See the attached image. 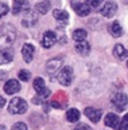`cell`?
<instances>
[{"label": "cell", "instance_id": "19", "mask_svg": "<svg viewBox=\"0 0 128 130\" xmlns=\"http://www.w3.org/2000/svg\"><path fill=\"white\" fill-rule=\"evenodd\" d=\"M110 32H111V35L113 38H119L123 35V28L120 26V23L119 22H113L112 24L110 26Z\"/></svg>", "mask_w": 128, "mask_h": 130}, {"label": "cell", "instance_id": "33", "mask_svg": "<svg viewBox=\"0 0 128 130\" xmlns=\"http://www.w3.org/2000/svg\"><path fill=\"white\" fill-rule=\"evenodd\" d=\"M0 130H6V126H4V125H0Z\"/></svg>", "mask_w": 128, "mask_h": 130}, {"label": "cell", "instance_id": "5", "mask_svg": "<svg viewBox=\"0 0 128 130\" xmlns=\"http://www.w3.org/2000/svg\"><path fill=\"white\" fill-rule=\"evenodd\" d=\"M112 103L116 107V110L123 111V110L127 107V105H128V97H127V94H124V93L115 94L112 97Z\"/></svg>", "mask_w": 128, "mask_h": 130}, {"label": "cell", "instance_id": "30", "mask_svg": "<svg viewBox=\"0 0 128 130\" xmlns=\"http://www.w3.org/2000/svg\"><path fill=\"white\" fill-rule=\"evenodd\" d=\"M75 130H92L89 126H87V125H84V123H80V125H78L76 126V129Z\"/></svg>", "mask_w": 128, "mask_h": 130}, {"label": "cell", "instance_id": "4", "mask_svg": "<svg viewBox=\"0 0 128 130\" xmlns=\"http://www.w3.org/2000/svg\"><path fill=\"white\" fill-rule=\"evenodd\" d=\"M71 6H72L73 11L82 18L88 16L89 12H91V6L85 2H82V0H72V2H71Z\"/></svg>", "mask_w": 128, "mask_h": 130}, {"label": "cell", "instance_id": "28", "mask_svg": "<svg viewBox=\"0 0 128 130\" xmlns=\"http://www.w3.org/2000/svg\"><path fill=\"white\" fill-rule=\"evenodd\" d=\"M12 130H27V125L23 122H17L12 126Z\"/></svg>", "mask_w": 128, "mask_h": 130}, {"label": "cell", "instance_id": "26", "mask_svg": "<svg viewBox=\"0 0 128 130\" xmlns=\"http://www.w3.org/2000/svg\"><path fill=\"white\" fill-rule=\"evenodd\" d=\"M116 129L117 130H128V114L124 115V118L119 122V125H117Z\"/></svg>", "mask_w": 128, "mask_h": 130}, {"label": "cell", "instance_id": "8", "mask_svg": "<svg viewBox=\"0 0 128 130\" xmlns=\"http://www.w3.org/2000/svg\"><path fill=\"white\" fill-rule=\"evenodd\" d=\"M84 114H85V117L88 119H91L93 123H97L101 118V110H97L95 107H85Z\"/></svg>", "mask_w": 128, "mask_h": 130}, {"label": "cell", "instance_id": "24", "mask_svg": "<svg viewBox=\"0 0 128 130\" xmlns=\"http://www.w3.org/2000/svg\"><path fill=\"white\" fill-rule=\"evenodd\" d=\"M34 89H35L36 93H41L43 90H45L47 87H45L44 79H43V78H36V79L34 80Z\"/></svg>", "mask_w": 128, "mask_h": 130}, {"label": "cell", "instance_id": "22", "mask_svg": "<svg viewBox=\"0 0 128 130\" xmlns=\"http://www.w3.org/2000/svg\"><path fill=\"white\" fill-rule=\"evenodd\" d=\"M65 117H67L68 122H78L80 119V113L78 109H69L65 114Z\"/></svg>", "mask_w": 128, "mask_h": 130}, {"label": "cell", "instance_id": "17", "mask_svg": "<svg viewBox=\"0 0 128 130\" xmlns=\"http://www.w3.org/2000/svg\"><path fill=\"white\" fill-rule=\"evenodd\" d=\"M49 9H51V3H49V0H43V2L37 3L36 6H35V11L39 12V13H44V15L49 11Z\"/></svg>", "mask_w": 128, "mask_h": 130}, {"label": "cell", "instance_id": "1", "mask_svg": "<svg viewBox=\"0 0 128 130\" xmlns=\"http://www.w3.org/2000/svg\"><path fill=\"white\" fill-rule=\"evenodd\" d=\"M16 36H17L16 28L12 24H9V23L3 24L0 27V50L11 48L16 40Z\"/></svg>", "mask_w": 128, "mask_h": 130}, {"label": "cell", "instance_id": "10", "mask_svg": "<svg viewBox=\"0 0 128 130\" xmlns=\"http://www.w3.org/2000/svg\"><path fill=\"white\" fill-rule=\"evenodd\" d=\"M61 66H63V59H61V58H56V59H52V60H49L48 63H47L45 71L48 74H55V73H58V71L60 70Z\"/></svg>", "mask_w": 128, "mask_h": 130}, {"label": "cell", "instance_id": "29", "mask_svg": "<svg viewBox=\"0 0 128 130\" xmlns=\"http://www.w3.org/2000/svg\"><path fill=\"white\" fill-rule=\"evenodd\" d=\"M104 2V0H89V6H91L92 8H97L100 7V4Z\"/></svg>", "mask_w": 128, "mask_h": 130}, {"label": "cell", "instance_id": "6", "mask_svg": "<svg viewBox=\"0 0 128 130\" xmlns=\"http://www.w3.org/2000/svg\"><path fill=\"white\" fill-rule=\"evenodd\" d=\"M37 22V13L31 11V9H25L23 12V18H21V26L24 27H32L35 26Z\"/></svg>", "mask_w": 128, "mask_h": 130}, {"label": "cell", "instance_id": "20", "mask_svg": "<svg viewBox=\"0 0 128 130\" xmlns=\"http://www.w3.org/2000/svg\"><path fill=\"white\" fill-rule=\"evenodd\" d=\"M52 15H54V18L59 22H67L68 18H69L68 12L64 11V9H55V11L52 12Z\"/></svg>", "mask_w": 128, "mask_h": 130}, {"label": "cell", "instance_id": "9", "mask_svg": "<svg viewBox=\"0 0 128 130\" xmlns=\"http://www.w3.org/2000/svg\"><path fill=\"white\" fill-rule=\"evenodd\" d=\"M56 42V34L54 31H45L41 39V44L44 48H51Z\"/></svg>", "mask_w": 128, "mask_h": 130}, {"label": "cell", "instance_id": "35", "mask_svg": "<svg viewBox=\"0 0 128 130\" xmlns=\"http://www.w3.org/2000/svg\"><path fill=\"white\" fill-rule=\"evenodd\" d=\"M127 67H128V60H127Z\"/></svg>", "mask_w": 128, "mask_h": 130}, {"label": "cell", "instance_id": "25", "mask_svg": "<svg viewBox=\"0 0 128 130\" xmlns=\"http://www.w3.org/2000/svg\"><path fill=\"white\" fill-rule=\"evenodd\" d=\"M17 76H19V79H20V80L28 82V80H30V76H31V73H30V71H27V70H20V71H19V74H17Z\"/></svg>", "mask_w": 128, "mask_h": 130}, {"label": "cell", "instance_id": "3", "mask_svg": "<svg viewBox=\"0 0 128 130\" xmlns=\"http://www.w3.org/2000/svg\"><path fill=\"white\" fill-rule=\"evenodd\" d=\"M72 79H73V70L72 67L69 66H64L63 69L60 70V73L58 75V80L61 86H69L72 83Z\"/></svg>", "mask_w": 128, "mask_h": 130}, {"label": "cell", "instance_id": "14", "mask_svg": "<svg viewBox=\"0 0 128 130\" xmlns=\"http://www.w3.org/2000/svg\"><path fill=\"white\" fill-rule=\"evenodd\" d=\"M13 59V51L11 48L0 50V64H7Z\"/></svg>", "mask_w": 128, "mask_h": 130}, {"label": "cell", "instance_id": "15", "mask_svg": "<svg viewBox=\"0 0 128 130\" xmlns=\"http://www.w3.org/2000/svg\"><path fill=\"white\" fill-rule=\"evenodd\" d=\"M75 50H76L80 55H88L89 54V51H91V46H89V43L88 42H76V44H75Z\"/></svg>", "mask_w": 128, "mask_h": 130}, {"label": "cell", "instance_id": "11", "mask_svg": "<svg viewBox=\"0 0 128 130\" xmlns=\"http://www.w3.org/2000/svg\"><path fill=\"white\" fill-rule=\"evenodd\" d=\"M19 90H20V83H19V80H16V79H9V80L6 82V85H4V91H6V94H8V95L16 94Z\"/></svg>", "mask_w": 128, "mask_h": 130}, {"label": "cell", "instance_id": "21", "mask_svg": "<svg viewBox=\"0 0 128 130\" xmlns=\"http://www.w3.org/2000/svg\"><path fill=\"white\" fill-rule=\"evenodd\" d=\"M72 38H73L75 42H84L87 39V31L83 30V28H78V30L73 31Z\"/></svg>", "mask_w": 128, "mask_h": 130}, {"label": "cell", "instance_id": "32", "mask_svg": "<svg viewBox=\"0 0 128 130\" xmlns=\"http://www.w3.org/2000/svg\"><path fill=\"white\" fill-rule=\"evenodd\" d=\"M6 78V73H0V79H4Z\"/></svg>", "mask_w": 128, "mask_h": 130}, {"label": "cell", "instance_id": "18", "mask_svg": "<svg viewBox=\"0 0 128 130\" xmlns=\"http://www.w3.org/2000/svg\"><path fill=\"white\" fill-rule=\"evenodd\" d=\"M49 94H51L49 89H45V90H43L41 93H37V95H36L35 98H32V102H34L35 105H39V103H44L45 98H48V97H49Z\"/></svg>", "mask_w": 128, "mask_h": 130}, {"label": "cell", "instance_id": "7", "mask_svg": "<svg viewBox=\"0 0 128 130\" xmlns=\"http://www.w3.org/2000/svg\"><path fill=\"white\" fill-rule=\"evenodd\" d=\"M100 12H101V15L104 18H112V16H115V13L117 12V4L115 2H107L106 4H104V7L100 9Z\"/></svg>", "mask_w": 128, "mask_h": 130}, {"label": "cell", "instance_id": "27", "mask_svg": "<svg viewBox=\"0 0 128 130\" xmlns=\"http://www.w3.org/2000/svg\"><path fill=\"white\" fill-rule=\"evenodd\" d=\"M8 11H9V9H8L7 4L6 3H0V19H2L3 16H6Z\"/></svg>", "mask_w": 128, "mask_h": 130}, {"label": "cell", "instance_id": "36", "mask_svg": "<svg viewBox=\"0 0 128 130\" xmlns=\"http://www.w3.org/2000/svg\"><path fill=\"white\" fill-rule=\"evenodd\" d=\"M82 2H85V0H82Z\"/></svg>", "mask_w": 128, "mask_h": 130}, {"label": "cell", "instance_id": "31", "mask_svg": "<svg viewBox=\"0 0 128 130\" xmlns=\"http://www.w3.org/2000/svg\"><path fill=\"white\" fill-rule=\"evenodd\" d=\"M4 105H6V98H3L2 95H0V109H2Z\"/></svg>", "mask_w": 128, "mask_h": 130}, {"label": "cell", "instance_id": "34", "mask_svg": "<svg viewBox=\"0 0 128 130\" xmlns=\"http://www.w3.org/2000/svg\"><path fill=\"white\" fill-rule=\"evenodd\" d=\"M124 3L127 4V6H128V0H124Z\"/></svg>", "mask_w": 128, "mask_h": 130}, {"label": "cell", "instance_id": "23", "mask_svg": "<svg viewBox=\"0 0 128 130\" xmlns=\"http://www.w3.org/2000/svg\"><path fill=\"white\" fill-rule=\"evenodd\" d=\"M113 55H115L116 58H119V59H124L127 52H125V48L123 44H116L115 47H113Z\"/></svg>", "mask_w": 128, "mask_h": 130}, {"label": "cell", "instance_id": "12", "mask_svg": "<svg viewBox=\"0 0 128 130\" xmlns=\"http://www.w3.org/2000/svg\"><path fill=\"white\" fill-rule=\"evenodd\" d=\"M34 52H35V48H34V46H32V44L27 43V44L23 46L21 56H23V59H24V62H27V63L32 62V59H34Z\"/></svg>", "mask_w": 128, "mask_h": 130}, {"label": "cell", "instance_id": "2", "mask_svg": "<svg viewBox=\"0 0 128 130\" xmlns=\"http://www.w3.org/2000/svg\"><path fill=\"white\" fill-rule=\"evenodd\" d=\"M27 109H28V103L20 97L12 98L8 105V111L11 114H24Z\"/></svg>", "mask_w": 128, "mask_h": 130}, {"label": "cell", "instance_id": "13", "mask_svg": "<svg viewBox=\"0 0 128 130\" xmlns=\"http://www.w3.org/2000/svg\"><path fill=\"white\" fill-rule=\"evenodd\" d=\"M28 2L27 0H13V6H12V13L13 15H19L20 12H24L25 9H28Z\"/></svg>", "mask_w": 128, "mask_h": 130}, {"label": "cell", "instance_id": "16", "mask_svg": "<svg viewBox=\"0 0 128 130\" xmlns=\"http://www.w3.org/2000/svg\"><path fill=\"white\" fill-rule=\"evenodd\" d=\"M119 117H117L116 114L113 113H110L106 115V118H104V125L108 127H117V125H119Z\"/></svg>", "mask_w": 128, "mask_h": 130}]
</instances>
